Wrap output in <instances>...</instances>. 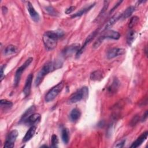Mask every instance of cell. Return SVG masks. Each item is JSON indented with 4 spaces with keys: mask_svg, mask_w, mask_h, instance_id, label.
<instances>
[{
    "mask_svg": "<svg viewBox=\"0 0 148 148\" xmlns=\"http://www.w3.org/2000/svg\"><path fill=\"white\" fill-rule=\"evenodd\" d=\"M62 66V62L61 60H55L53 61H49L46 63L40 71L38 72L36 79H35V86H39L42 82L43 81L44 77L49 73L60 68Z\"/></svg>",
    "mask_w": 148,
    "mask_h": 148,
    "instance_id": "6da1fadb",
    "label": "cell"
},
{
    "mask_svg": "<svg viewBox=\"0 0 148 148\" xmlns=\"http://www.w3.org/2000/svg\"><path fill=\"white\" fill-rule=\"evenodd\" d=\"M64 35V32L61 30L49 31L46 32L42 38L43 42L46 49L48 50L54 49L57 45L58 39Z\"/></svg>",
    "mask_w": 148,
    "mask_h": 148,
    "instance_id": "7a4b0ae2",
    "label": "cell"
},
{
    "mask_svg": "<svg viewBox=\"0 0 148 148\" xmlns=\"http://www.w3.org/2000/svg\"><path fill=\"white\" fill-rule=\"evenodd\" d=\"M120 38V34L115 31L113 30H106L104 31V32L98 37V38L95 41L93 44V48L97 49L98 48L102 43L104 39H112L114 40H117Z\"/></svg>",
    "mask_w": 148,
    "mask_h": 148,
    "instance_id": "3957f363",
    "label": "cell"
},
{
    "mask_svg": "<svg viewBox=\"0 0 148 148\" xmlns=\"http://www.w3.org/2000/svg\"><path fill=\"white\" fill-rule=\"evenodd\" d=\"M88 95V87L84 86L80 89L77 90L76 92L73 93L69 100L68 102L69 103H74L77 102L86 98Z\"/></svg>",
    "mask_w": 148,
    "mask_h": 148,
    "instance_id": "277c9868",
    "label": "cell"
},
{
    "mask_svg": "<svg viewBox=\"0 0 148 148\" xmlns=\"http://www.w3.org/2000/svg\"><path fill=\"white\" fill-rule=\"evenodd\" d=\"M64 86V82L63 81L60 82L57 85L54 86L50 91L46 94L45 96V101L47 102L52 101L62 91Z\"/></svg>",
    "mask_w": 148,
    "mask_h": 148,
    "instance_id": "5b68a950",
    "label": "cell"
},
{
    "mask_svg": "<svg viewBox=\"0 0 148 148\" xmlns=\"http://www.w3.org/2000/svg\"><path fill=\"white\" fill-rule=\"evenodd\" d=\"M33 61V58L32 57H29L28 58L25 62L24 64H23L21 65V66H20L16 71V73H15V76H14V86L15 87H17L20 83V79H21V77L22 75L23 72L25 71V69L29 66V65L32 62V61Z\"/></svg>",
    "mask_w": 148,
    "mask_h": 148,
    "instance_id": "8992f818",
    "label": "cell"
},
{
    "mask_svg": "<svg viewBox=\"0 0 148 148\" xmlns=\"http://www.w3.org/2000/svg\"><path fill=\"white\" fill-rule=\"evenodd\" d=\"M18 132L16 130H12L8 134L6 139L4 147L12 148L14 147L15 141L18 136Z\"/></svg>",
    "mask_w": 148,
    "mask_h": 148,
    "instance_id": "52a82bcc",
    "label": "cell"
},
{
    "mask_svg": "<svg viewBox=\"0 0 148 148\" xmlns=\"http://www.w3.org/2000/svg\"><path fill=\"white\" fill-rule=\"evenodd\" d=\"M80 47L81 46L79 43H74L68 46L62 50V54L64 57H69L74 53H76L80 49Z\"/></svg>",
    "mask_w": 148,
    "mask_h": 148,
    "instance_id": "ba28073f",
    "label": "cell"
},
{
    "mask_svg": "<svg viewBox=\"0 0 148 148\" xmlns=\"http://www.w3.org/2000/svg\"><path fill=\"white\" fill-rule=\"evenodd\" d=\"M125 53V50L123 48H112L107 52L106 57L108 59H112L118 56L123 55Z\"/></svg>",
    "mask_w": 148,
    "mask_h": 148,
    "instance_id": "9c48e42d",
    "label": "cell"
},
{
    "mask_svg": "<svg viewBox=\"0 0 148 148\" xmlns=\"http://www.w3.org/2000/svg\"><path fill=\"white\" fill-rule=\"evenodd\" d=\"M97 34H98V30H95V31H94V32H92L91 34H90V35L87 37V38H86V39L85 40V41H84V42L83 46L80 47V49H79V50H78V51L76 53V56L77 57H79L81 55V54L83 52V51H84L85 47H86V46L94 38V37H95V36L97 35Z\"/></svg>",
    "mask_w": 148,
    "mask_h": 148,
    "instance_id": "30bf717a",
    "label": "cell"
},
{
    "mask_svg": "<svg viewBox=\"0 0 148 148\" xmlns=\"http://www.w3.org/2000/svg\"><path fill=\"white\" fill-rule=\"evenodd\" d=\"M27 8L29 12V14L33 21H34L36 23L39 22L40 20V16L39 13L35 10L34 9L33 5L30 2H27Z\"/></svg>",
    "mask_w": 148,
    "mask_h": 148,
    "instance_id": "8fae6325",
    "label": "cell"
},
{
    "mask_svg": "<svg viewBox=\"0 0 148 148\" xmlns=\"http://www.w3.org/2000/svg\"><path fill=\"white\" fill-rule=\"evenodd\" d=\"M32 79H33V74L30 73L29 75L27 76L25 86L23 88V93L25 97H28L31 92V85H32Z\"/></svg>",
    "mask_w": 148,
    "mask_h": 148,
    "instance_id": "7c38bea8",
    "label": "cell"
},
{
    "mask_svg": "<svg viewBox=\"0 0 148 148\" xmlns=\"http://www.w3.org/2000/svg\"><path fill=\"white\" fill-rule=\"evenodd\" d=\"M41 116L39 113H34L30 115L24 121V123L28 125H34V124L39 122L40 120Z\"/></svg>",
    "mask_w": 148,
    "mask_h": 148,
    "instance_id": "4fadbf2b",
    "label": "cell"
},
{
    "mask_svg": "<svg viewBox=\"0 0 148 148\" xmlns=\"http://www.w3.org/2000/svg\"><path fill=\"white\" fill-rule=\"evenodd\" d=\"M148 132L145 131V132L142 133L136 140L134 141L131 146V147H138L140 146L143 142H144L147 138Z\"/></svg>",
    "mask_w": 148,
    "mask_h": 148,
    "instance_id": "5bb4252c",
    "label": "cell"
},
{
    "mask_svg": "<svg viewBox=\"0 0 148 148\" xmlns=\"http://www.w3.org/2000/svg\"><path fill=\"white\" fill-rule=\"evenodd\" d=\"M119 19H120V14H116L113 16L105 25V26L102 29V31H105L108 30L110 27H112Z\"/></svg>",
    "mask_w": 148,
    "mask_h": 148,
    "instance_id": "9a60e30c",
    "label": "cell"
},
{
    "mask_svg": "<svg viewBox=\"0 0 148 148\" xmlns=\"http://www.w3.org/2000/svg\"><path fill=\"white\" fill-rule=\"evenodd\" d=\"M36 130V127L35 125H32L29 129L28 130V131L26 132L25 136L23 138V142H27L28 140H29L34 135L35 132Z\"/></svg>",
    "mask_w": 148,
    "mask_h": 148,
    "instance_id": "2e32d148",
    "label": "cell"
},
{
    "mask_svg": "<svg viewBox=\"0 0 148 148\" xmlns=\"http://www.w3.org/2000/svg\"><path fill=\"white\" fill-rule=\"evenodd\" d=\"M95 3H94L92 4H91L90 5L87 6V7H84L82 9H81L80 10H79L78 12H77L76 13H74L73 14H72L71 16L72 18H75L77 17H80L82 15L84 14L85 13H86L87 12H88L89 10H90L91 9V8H92L94 6H95Z\"/></svg>",
    "mask_w": 148,
    "mask_h": 148,
    "instance_id": "e0dca14e",
    "label": "cell"
},
{
    "mask_svg": "<svg viewBox=\"0 0 148 148\" xmlns=\"http://www.w3.org/2000/svg\"><path fill=\"white\" fill-rule=\"evenodd\" d=\"M81 116V112L77 108H74L70 113L69 117L72 122L77 121Z\"/></svg>",
    "mask_w": 148,
    "mask_h": 148,
    "instance_id": "ac0fdd59",
    "label": "cell"
},
{
    "mask_svg": "<svg viewBox=\"0 0 148 148\" xmlns=\"http://www.w3.org/2000/svg\"><path fill=\"white\" fill-rule=\"evenodd\" d=\"M135 11V7L130 6L127 8L121 14H120V19H125L129 17L132 13Z\"/></svg>",
    "mask_w": 148,
    "mask_h": 148,
    "instance_id": "d6986e66",
    "label": "cell"
},
{
    "mask_svg": "<svg viewBox=\"0 0 148 148\" xmlns=\"http://www.w3.org/2000/svg\"><path fill=\"white\" fill-rule=\"evenodd\" d=\"M36 108L34 106H31V107H29L25 112V113L23 114L21 119H20V122H23L24 123V121L32 114H33L34 113V112L35 111Z\"/></svg>",
    "mask_w": 148,
    "mask_h": 148,
    "instance_id": "ffe728a7",
    "label": "cell"
},
{
    "mask_svg": "<svg viewBox=\"0 0 148 148\" xmlns=\"http://www.w3.org/2000/svg\"><path fill=\"white\" fill-rule=\"evenodd\" d=\"M136 32L134 30L130 31L127 35V43L128 45H131V44L134 42V40L136 37Z\"/></svg>",
    "mask_w": 148,
    "mask_h": 148,
    "instance_id": "44dd1931",
    "label": "cell"
},
{
    "mask_svg": "<svg viewBox=\"0 0 148 148\" xmlns=\"http://www.w3.org/2000/svg\"><path fill=\"white\" fill-rule=\"evenodd\" d=\"M17 52V48L12 45L8 46L3 50V53L5 56H9Z\"/></svg>",
    "mask_w": 148,
    "mask_h": 148,
    "instance_id": "7402d4cb",
    "label": "cell"
},
{
    "mask_svg": "<svg viewBox=\"0 0 148 148\" xmlns=\"http://www.w3.org/2000/svg\"><path fill=\"white\" fill-rule=\"evenodd\" d=\"M69 131L68 128H64L61 130V138L65 144H67L69 140Z\"/></svg>",
    "mask_w": 148,
    "mask_h": 148,
    "instance_id": "603a6c76",
    "label": "cell"
},
{
    "mask_svg": "<svg viewBox=\"0 0 148 148\" xmlns=\"http://www.w3.org/2000/svg\"><path fill=\"white\" fill-rule=\"evenodd\" d=\"M103 74L102 71L98 70V71H95L92 72L90 75V79L92 80L97 81V80H100L102 79L103 77Z\"/></svg>",
    "mask_w": 148,
    "mask_h": 148,
    "instance_id": "cb8c5ba5",
    "label": "cell"
},
{
    "mask_svg": "<svg viewBox=\"0 0 148 148\" xmlns=\"http://www.w3.org/2000/svg\"><path fill=\"white\" fill-rule=\"evenodd\" d=\"M0 106L2 109L6 110L12 108L13 106V103L11 101L6 99H1L0 101Z\"/></svg>",
    "mask_w": 148,
    "mask_h": 148,
    "instance_id": "d4e9b609",
    "label": "cell"
},
{
    "mask_svg": "<svg viewBox=\"0 0 148 148\" xmlns=\"http://www.w3.org/2000/svg\"><path fill=\"white\" fill-rule=\"evenodd\" d=\"M139 21V17L137 16H134L132 17L128 23V27L130 28H132L134 25H135Z\"/></svg>",
    "mask_w": 148,
    "mask_h": 148,
    "instance_id": "484cf974",
    "label": "cell"
},
{
    "mask_svg": "<svg viewBox=\"0 0 148 148\" xmlns=\"http://www.w3.org/2000/svg\"><path fill=\"white\" fill-rule=\"evenodd\" d=\"M46 10L47 12V13L51 16H57L58 14V12L53 7L51 6H47L46 8Z\"/></svg>",
    "mask_w": 148,
    "mask_h": 148,
    "instance_id": "4316f807",
    "label": "cell"
},
{
    "mask_svg": "<svg viewBox=\"0 0 148 148\" xmlns=\"http://www.w3.org/2000/svg\"><path fill=\"white\" fill-rule=\"evenodd\" d=\"M51 147H57V145L58 143V138L56 134H53L52 135L51 139Z\"/></svg>",
    "mask_w": 148,
    "mask_h": 148,
    "instance_id": "83f0119b",
    "label": "cell"
},
{
    "mask_svg": "<svg viewBox=\"0 0 148 148\" xmlns=\"http://www.w3.org/2000/svg\"><path fill=\"white\" fill-rule=\"evenodd\" d=\"M125 141H126L125 139H122L121 140L118 141L114 144V147H123L125 143Z\"/></svg>",
    "mask_w": 148,
    "mask_h": 148,
    "instance_id": "f1b7e54d",
    "label": "cell"
},
{
    "mask_svg": "<svg viewBox=\"0 0 148 148\" xmlns=\"http://www.w3.org/2000/svg\"><path fill=\"white\" fill-rule=\"evenodd\" d=\"M117 83L116 80H114L113 81V82L112 83V86H110V87L109 88L110 92H112V91H116V88H117Z\"/></svg>",
    "mask_w": 148,
    "mask_h": 148,
    "instance_id": "f546056e",
    "label": "cell"
},
{
    "mask_svg": "<svg viewBox=\"0 0 148 148\" xmlns=\"http://www.w3.org/2000/svg\"><path fill=\"white\" fill-rule=\"evenodd\" d=\"M76 9V7L75 6H70L69 8H68L67 9H66V10H65V13H66V14H70V13H71L73 11H74L75 10V9Z\"/></svg>",
    "mask_w": 148,
    "mask_h": 148,
    "instance_id": "4dcf8cb0",
    "label": "cell"
},
{
    "mask_svg": "<svg viewBox=\"0 0 148 148\" xmlns=\"http://www.w3.org/2000/svg\"><path fill=\"white\" fill-rule=\"evenodd\" d=\"M5 65H3L2 66H1V81L2 80L3 77H4V73H3V71H4V69H5Z\"/></svg>",
    "mask_w": 148,
    "mask_h": 148,
    "instance_id": "1f68e13d",
    "label": "cell"
},
{
    "mask_svg": "<svg viewBox=\"0 0 148 148\" xmlns=\"http://www.w3.org/2000/svg\"><path fill=\"white\" fill-rule=\"evenodd\" d=\"M147 110H146L145 112V113H144V114L143 115V116L141 119V121H142V122L145 121L147 119Z\"/></svg>",
    "mask_w": 148,
    "mask_h": 148,
    "instance_id": "d6a6232c",
    "label": "cell"
},
{
    "mask_svg": "<svg viewBox=\"0 0 148 148\" xmlns=\"http://www.w3.org/2000/svg\"><path fill=\"white\" fill-rule=\"evenodd\" d=\"M139 119H138V116H135V117H134V119L131 121V124L132 125H134L138 121Z\"/></svg>",
    "mask_w": 148,
    "mask_h": 148,
    "instance_id": "836d02e7",
    "label": "cell"
},
{
    "mask_svg": "<svg viewBox=\"0 0 148 148\" xmlns=\"http://www.w3.org/2000/svg\"><path fill=\"white\" fill-rule=\"evenodd\" d=\"M121 2H122V1H119V2H118V3L116 4V5H115V6H114L112 9V10H110V13L113 12L114 10V9H116V8H117V7L119 5H120V4H121Z\"/></svg>",
    "mask_w": 148,
    "mask_h": 148,
    "instance_id": "e575fe53",
    "label": "cell"
},
{
    "mask_svg": "<svg viewBox=\"0 0 148 148\" xmlns=\"http://www.w3.org/2000/svg\"><path fill=\"white\" fill-rule=\"evenodd\" d=\"M2 10L3 13L4 14H5L7 13V12H8V9H7L5 6H3V7L2 8Z\"/></svg>",
    "mask_w": 148,
    "mask_h": 148,
    "instance_id": "d590c367",
    "label": "cell"
}]
</instances>
